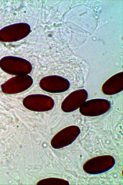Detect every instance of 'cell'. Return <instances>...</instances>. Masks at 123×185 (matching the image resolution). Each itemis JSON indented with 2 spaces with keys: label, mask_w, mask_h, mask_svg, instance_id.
<instances>
[{
  "label": "cell",
  "mask_w": 123,
  "mask_h": 185,
  "mask_svg": "<svg viewBox=\"0 0 123 185\" xmlns=\"http://www.w3.org/2000/svg\"><path fill=\"white\" fill-rule=\"evenodd\" d=\"M70 130L68 132L67 128L64 129L56 134L53 138L51 144L55 149H59L67 146L73 142L79 135L80 132L78 129L74 132Z\"/></svg>",
  "instance_id": "1"
},
{
  "label": "cell",
  "mask_w": 123,
  "mask_h": 185,
  "mask_svg": "<svg viewBox=\"0 0 123 185\" xmlns=\"http://www.w3.org/2000/svg\"><path fill=\"white\" fill-rule=\"evenodd\" d=\"M115 163L114 158L111 156H103V159L100 164H97L90 159L87 161L84 166L83 168L85 171L95 166L90 169L86 172L90 174H93V173L99 166L97 174H99L106 172L111 169L114 166Z\"/></svg>",
  "instance_id": "2"
},
{
  "label": "cell",
  "mask_w": 123,
  "mask_h": 185,
  "mask_svg": "<svg viewBox=\"0 0 123 185\" xmlns=\"http://www.w3.org/2000/svg\"><path fill=\"white\" fill-rule=\"evenodd\" d=\"M65 181L64 180L54 178H49L44 179L39 181L37 184L38 185L59 184L63 183Z\"/></svg>",
  "instance_id": "3"
}]
</instances>
